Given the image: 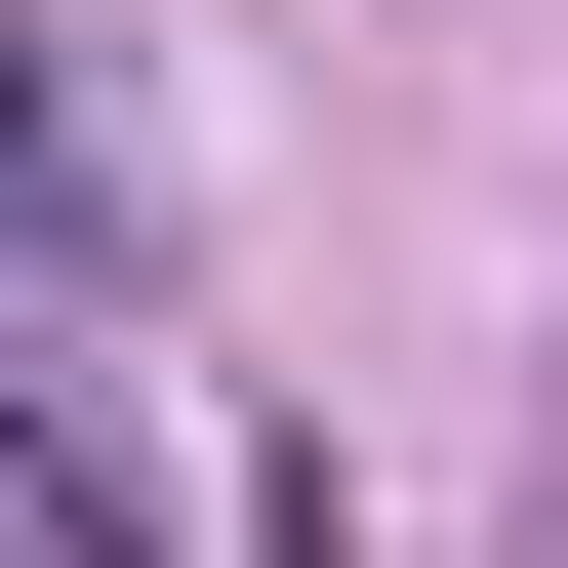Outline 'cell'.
<instances>
[{"instance_id":"obj_1","label":"cell","mask_w":568,"mask_h":568,"mask_svg":"<svg viewBox=\"0 0 568 568\" xmlns=\"http://www.w3.org/2000/svg\"><path fill=\"white\" fill-rule=\"evenodd\" d=\"M0 568H203L163 406H122V366H41V325H0Z\"/></svg>"},{"instance_id":"obj_2","label":"cell","mask_w":568,"mask_h":568,"mask_svg":"<svg viewBox=\"0 0 568 568\" xmlns=\"http://www.w3.org/2000/svg\"><path fill=\"white\" fill-rule=\"evenodd\" d=\"M0 203H41V41H0Z\"/></svg>"}]
</instances>
